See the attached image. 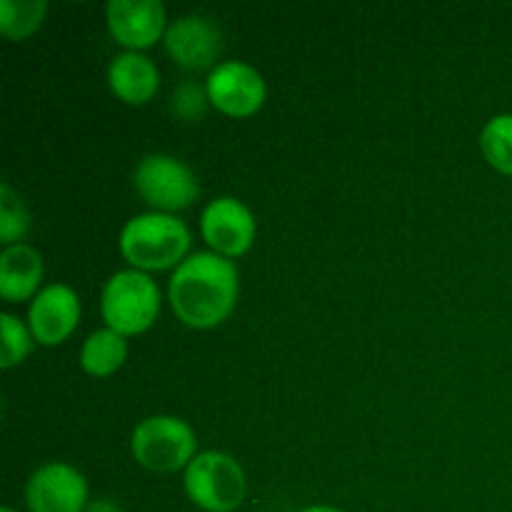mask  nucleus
<instances>
[{
    "instance_id": "9",
    "label": "nucleus",
    "mask_w": 512,
    "mask_h": 512,
    "mask_svg": "<svg viewBox=\"0 0 512 512\" xmlns=\"http://www.w3.org/2000/svg\"><path fill=\"white\" fill-rule=\"evenodd\" d=\"M105 20L115 43L128 53L153 48L168 30V13L160 0H110Z\"/></svg>"
},
{
    "instance_id": "6",
    "label": "nucleus",
    "mask_w": 512,
    "mask_h": 512,
    "mask_svg": "<svg viewBox=\"0 0 512 512\" xmlns=\"http://www.w3.org/2000/svg\"><path fill=\"white\" fill-rule=\"evenodd\" d=\"M135 193L153 208V213L175 215L198 200L200 185L193 170L173 155H145L133 173Z\"/></svg>"
},
{
    "instance_id": "23",
    "label": "nucleus",
    "mask_w": 512,
    "mask_h": 512,
    "mask_svg": "<svg viewBox=\"0 0 512 512\" xmlns=\"http://www.w3.org/2000/svg\"><path fill=\"white\" fill-rule=\"evenodd\" d=\"M0 512H15V510H13V508H3Z\"/></svg>"
},
{
    "instance_id": "3",
    "label": "nucleus",
    "mask_w": 512,
    "mask_h": 512,
    "mask_svg": "<svg viewBox=\"0 0 512 512\" xmlns=\"http://www.w3.org/2000/svg\"><path fill=\"white\" fill-rule=\"evenodd\" d=\"M100 313L105 328L115 330L123 338L145 333L153 328L160 313L158 283L148 273L133 268L110 275L100 295Z\"/></svg>"
},
{
    "instance_id": "21",
    "label": "nucleus",
    "mask_w": 512,
    "mask_h": 512,
    "mask_svg": "<svg viewBox=\"0 0 512 512\" xmlns=\"http://www.w3.org/2000/svg\"><path fill=\"white\" fill-rule=\"evenodd\" d=\"M85 512H123V510H120L113 500H95V503L88 505V510Z\"/></svg>"
},
{
    "instance_id": "1",
    "label": "nucleus",
    "mask_w": 512,
    "mask_h": 512,
    "mask_svg": "<svg viewBox=\"0 0 512 512\" xmlns=\"http://www.w3.org/2000/svg\"><path fill=\"white\" fill-rule=\"evenodd\" d=\"M240 293L238 268L218 253H193L175 268L168 300L175 318L193 330H213L235 310Z\"/></svg>"
},
{
    "instance_id": "5",
    "label": "nucleus",
    "mask_w": 512,
    "mask_h": 512,
    "mask_svg": "<svg viewBox=\"0 0 512 512\" xmlns=\"http://www.w3.org/2000/svg\"><path fill=\"white\" fill-rule=\"evenodd\" d=\"M190 503L205 512H233L243 505L248 493L245 470L233 455L223 450H205L195 455L183 475Z\"/></svg>"
},
{
    "instance_id": "7",
    "label": "nucleus",
    "mask_w": 512,
    "mask_h": 512,
    "mask_svg": "<svg viewBox=\"0 0 512 512\" xmlns=\"http://www.w3.org/2000/svg\"><path fill=\"white\" fill-rule=\"evenodd\" d=\"M210 105L228 118H250L268 98V85L260 70L243 60H225L205 80Z\"/></svg>"
},
{
    "instance_id": "4",
    "label": "nucleus",
    "mask_w": 512,
    "mask_h": 512,
    "mask_svg": "<svg viewBox=\"0 0 512 512\" xmlns=\"http://www.w3.org/2000/svg\"><path fill=\"white\" fill-rule=\"evenodd\" d=\"M130 453L140 468L150 473H178L198 455L193 428L175 415H150L135 425Z\"/></svg>"
},
{
    "instance_id": "20",
    "label": "nucleus",
    "mask_w": 512,
    "mask_h": 512,
    "mask_svg": "<svg viewBox=\"0 0 512 512\" xmlns=\"http://www.w3.org/2000/svg\"><path fill=\"white\" fill-rule=\"evenodd\" d=\"M210 105L208 93L205 88L200 90L198 85L193 83H185L178 85L173 93V113L183 120H198L200 115L205 113V108Z\"/></svg>"
},
{
    "instance_id": "15",
    "label": "nucleus",
    "mask_w": 512,
    "mask_h": 512,
    "mask_svg": "<svg viewBox=\"0 0 512 512\" xmlns=\"http://www.w3.org/2000/svg\"><path fill=\"white\" fill-rule=\"evenodd\" d=\"M128 360V340L110 328H100L85 338L80 348V368L90 378H110Z\"/></svg>"
},
{
    "instance_id": "8",
    "label": "nucleus",
    "mask_w": 512,
    "mask_h": 512,
    "mask_svg": "<svg viewBox=\"0 0 512 512\" xmlns=\"http://www.w3.org/2000/svg\"><path fill=\"white\" fill-rule=\"evenodd\" d=\"M255 218L238 198H215L205 205L200 215V233L208 243L210 253L235 260L248 253L255 243Z\"/></svg>"
},
{
    "instance_id": "11",
    "label": "nucleus",
    "mask_w": 512,
    "mask_h": 512,
    "mask_svg": "<svg viewBox=\"0 0 512 512\" xmlns=\"http://www.w3.org/2000/svg\"><path fill=\"white\" fill-rule=\"evenodd\" d=\"M165 50L180 68L198 73V70L218 68L223 35L218 25L205 15H183L173 20L165 30Z\"/></svg>"
},
{
    "instance_id": "14",
    "label": "nucleus",
    "mask_w": 512,
    "mask_h": 512,
    "mask_svg": "<svg viewBox=\"0 0 512 512\" xmlns=\"http://www.w3.org/2000/svg\"><path fill=\"white\" fill-rule=\"evenodd\" d=\"M43 258L30 245H8L0 253V295L5 303H23L40 293Z\"/></svg>"
},
{
    "instance_id": "10",
    "label": "nucleus",
    "mask_w": 512,
    "mask_h": 512,
    "mask_svg": "<svg viewBox=\"0 0 512 512\" xmlns=\"http://www.w3.org/2000/svg\"><path fill=\"white\" fill-rule=\"evenodd\" d=\"M25 505L30 512H85L88 483L68 463L40 465L25 483Z\"/></svg>"
},
{
    "instance_id": "18",
    "label": "nucleus",
    "mask_w": 512,
    "mask_h": 512,
    "mask_svg": "<svg viewBox=\"0 0 512 512\" xmlns=\"http://www.w3.org/2000/svg\"><path fill=\"white\" fill-rule=\"evenodd\" d=\"M0 335H3V355H0V368L10 370L15 365L23 363L25 358L33 350V333H30L28 325L20 323V318L15 315L3 313L0 315Z\"/></svg>"
},
{
    "instance_id": "19",
    "label": "nucleus",
    "mask_w": 512,
    "mask_h": 512,
    "mask_svg": "<svg viewBox=\"0 0 512 512\" xmlns=\"http://www.w3.org/2000/svg\"><path fill=\"white\" fill-rule=\"evenodd\" d=\"M30 215L25 210L20 195L8 183L0 185V240L3 245H18V240L28 233Z\"/></svg>"
},
{
    "instance_id": "17",
    "label": "nucleus",
    "mask_w": 512,
    "mask_h": 512,
    "mask_svg": "<svg viewBox=\"0 0 512 512\" xmlns=\"http://www.w3.org/2000/svg\"><path fill=\"white\" fill-rule=\"evenodd\" d=\"M480 150L498 173L512 175V113L495 115L480 133Z\"/></svg>"
},
{
    "instance_id": "12",
    "label": "nucleus",
    "mask_w": 512,
    "mask_h": 512,
    "mask_svg": "<svg viewBox=\"0 0 512 512\" xmlns=\"http://www.w3.org/2000/svg\"><path fill=\"white\" fill-rule=\"evenodd\" d=\"M80 323V298L73 288L63 283L40 290L28 308V328L35 343L55 348L75 333Z\"/></svg>"
},
{
    "instance_id": "2",
    "label": "nucleus",
    "mask_w": 512,
    "mask_h": 512,
    "mask_svg": "<svg viewBox=\"0 0 512 512\" xmlns=\"http://www.w3.org/2000/svg\"><path fill=\"white\" fill-rule=\"evenodd\" d=\"M120 255L140 273L178 268L190 250V230L178 215L143 213L120 230Z\"/></svg>"
},
{
    "instance_id": "22",
    "label": "nucleus",
    "mask_w": 512,
    "mask_h": 512,
    "mask_svg": "<svg viewBox=\"0 0 512 512\" xmlns=\"http://www.w3.org/2000/svg\"><path fill=\"white\" fill-rule=\"evenodd\" d=\"M300 512H343V510L330 508V505H310V508H305V510H300Z\"/></svg>"
},
{
    "instance_id": "16",
    "label": "nucleus",
    "mask_w": 512,
    "mask_h": 512,
    "mask_svg": "<svg viewBox=\"0 0 512 512\" xmlns=\"http://www.w3.org/2000/svg\"><path fill=\"white\" fill-rule=\"evenodd\" d=\"M45 13V0H0V30L8 40L20 43L43 25Z\"/></svg>"
},
{
    "instance_id": "13",
    "label": "nucleus",
    "mask_w": 512,
    "mask_h": 512,
    "mask_svg": "<svg viewBox=\"0 0 512 512\" xmlns=\"http://www.w3.org/2000/svg\"><path fill=\"white\" fill-rule=\"evenodd\" d=\"M108 85L125 105H148L160 88V70L148 55L120 53L108 68Z\"/></svg>"
}]
</instances>
